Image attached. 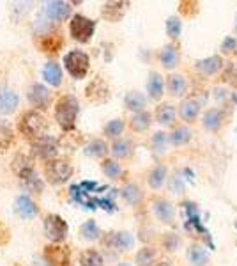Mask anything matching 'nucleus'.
<instances>
[{
	"label": "nucleus",
	"instance_id": "nucleus-4",
	"mask_svg": "<svg viewBox=\"0 0 237 266\" xmlns=\"http://www.w3.org/2000/svg\"><path fill=\"white\" fill-rule=\"evenodd\" d=\"M44 174H46L48 181L53 185H62L73 174V167L66 160H50L44 167Z\"/></svg>",
	"mask_w": 237,
	"mask_h": 266
},
{
	"label": "nucleus",
	"instance_id": "nucleus-38",
	"mask_svg": "<svg viewBox=\"0 0 237 266\" xmlns=\"http://www.w3.org/2000/svg\"><path fill=\"white\" fill-rule=\"evenodd\" d=\"M112 151L117 158H126V156L131 155V146H129L128 141H117V142H113Z\"/></svg>",
	"mask_w": 237,
	"mask_h": 266
},
{
	"label": "nucleus",
	"instance_id": "nucleus-27",
	"mask_svg": "<svg viewBox=\"0 0 237 266\" xmlns=\"http://www.w3.org/2000/svg\"><path fill=\"white\" fill-rule=\"evenodd\" d=\"M190 261L193 266H205L209 261V254L202 247H191L190 248Z\"/></svg>",
	"mask_w": 237,
	"mask_h": 266
},
{
	"label": "nucleus",
	"instance_id": "nucleus-32",
	"mask_svg": "<svg viewBox=\"0 0 237 266\" xmlns=\"http://www.w3.org/2000/svg\"><path fill=\"white\" fill-rule=\"evenodd\" d=\"M190 139H191V131L188 128L175 129V131L170 135V142L174 146H184L186 142H190Z\"/></svg>",
	"mask_w": 237,
	"mask_h": 266
},
{
	"label": "nucleus",
	"instance_id": "nucleus-25",
	"mask_svg": "<svg viewBox=\"0 0 237 266\" xmlns=\"http://www.w3.org/2000/svg\"><path fill=\"white\" fill-rule=\"evenodd\" d=\"M15 141V133L8 122L0 121V151H6Z\"/></svg>",
	"mask_w": 237,
	"mask_h": 266
},
{
	"label": "nucleus",
	"instance_id": "nucleus-24",
	"mask_svg": "<svg viewBox=\"0 0 237 266\" xmlns=\"http://www.w3.org/2000/svg\"><path fill=\"white\" fill-rule=\"evenodd\" d=\"M156 117H157V122L163 126H170L172 122L175 121V108L172 105H161L157 107L156 110Z\"/></svg>",
	"mask_w": 237,
	"mask_h": 266
},
{
	"label": "nucleus",
	"instance_id": "nucleus-28",
	"mask_svg": "<svg viewBox=\"0 0 237 266\" xmlns=\"http://www.w3.org/2000/svg\"><path fill=\"white\" fill-rule=\"evenodd\" d=\"M223 114L219 110H209L204 114V126L207 129H218L221 126Z\"/></svg>",
	"mask_w": 237,
	"mask_h": 266
},
{
	"label": "nucleus",
	"instance_id": "nucleus-9",
	"mask_svg": "<svg viewBox=\"0 0 237 266\" xmlns=\"http://www.w3.org/2000/svg\"><path fill=\"white\" fill-rule=\"evenodd\" d=\"M44 259L50 266H71L69 248L62 245H48L44 248Z\"/></svg>",
	"mask_w": 237,
	"mask_h": 266
},
{
	"label": "nucleus",
	"instance_id": "nucleus-2",
	"mask_svg": "<svg viewBox=\"0 0 237 266\" xmlns=\"http://www.w3.org/2000/svg\"><path fill=\"white\" fill-rule=\"evenodd\" d=\"M78 115V101L73 96H64L57 101L55 107V119L60 124V128L69 131L74 128V121Z\"/></svg>",
	"mask_w": 237,
	"mask_h": 266
},
{
	"label": "nucleus",
	"instance_id": "nucleus-23",
	"mask_svg": "<svg viewBox=\"0 0 237 266\" xmlns=\"http://www.w3.org/2000/svg\"><path fill=\"white\" fill-rule=\"evenodd\" d=\"M186 78L183 77V75H172L170 78H168V89H170V93L174 94V96H183L184 93H186Z\"/></svg>",
	"mask_w": 237,
	"mask_h": 266
},
{
	"label": "nucleus",
	"instance_id": "nucleus-35",
	"mask_svg": "<svg viewBox=\"0 0 237 266\" xmlns=\"http://www.w3.org/2000/svg\"><path fill=\"white\" fill-rule=\"evenodd\" d=\"M149 124H150V115L147 112H140V114H136L131 119V128L136 129V131H143V129L149 128Z\"/></svg>",
	"mask_w": 237,
	"mask_h": 266
},
{
	"label": "nucleus",
	"instance_id": "nucleus-37",
	"mask_svg": "<svg viewBox=\"0 0 237 266\" xmlns=\"http://www.w3.org/2000/svg\"><path fill=\"white\" fill-rule=\"evenodd\" d=\"M154 257H156V252L152 248H142V250L136 254V264L138 266H150L154 262Z\"/></svg>",
	"mask_w": 237,
	"mask_h": 266
},
{
	"label": "nucleus",
	"instance_id": "nucleus-6",
	"mask_svg": "<svg viewBox=\"0 0 237 266\" xmlns=\"http://www.w3.org/2000/svg\"><path fill=\"white\" fill-rule=\"evenodd\" d=\"M64 64H66V70L71 73V77L84 78L89 71V55L80 50H73L64 57Z\"/></svg>",
	"mask_w": 237,
	"mask_h": 266
},
{
	"label": "nucleus",
	"instance_id": "nucleus-40",
	"mask_svg": "<svg viewBox=\"0 0 237 266\" xmlns=\"http://www.w3.org/2000/svg\"><path fill=\"white\" fill-rule=\"evenodd\" d=\"M154 149H156V153L157 155H163L165 151H167V135L165 133H156L154 135Z\"/></svg>",
	"mask_w": 237,
	"mask_h": 266
},
{
	"label": "nucleus",
	"instance_id": "nucleus-15",
	"mask_svg": "<svg viewBox=\"0 0 237 266\" xmlns=\"http://www.w3.org/2000/svg\"><path fill=\"white\" fill-rule=\"evenodd\" d=\"M15 210H16V213H18L22 218H25V220H30V218H34L37 215V206L34 204V201L27 195L18 197Z\"/></svg>",
	"mask_w": 237,
	"mask_h": 266
},
{
	"label": "nucleus",
	"instance_id": "nucleus-1",
	"mask_svg": "<svg viewBox=\"0 0 237 266\" xmlns=\"http://www.w3.org/2000/svg\"><path fill=\"white\" fill-rule=\"evenodd\" d=\"M71 197L78 204L89 208V210H96V208H103L106 211L115 210V204H113L115 190L98 185L94 181H85L80 183V185L71 186Z\"/></svg>",
	"mask_w": 237,
	"mask_h": 266
},
{
	"label": "nucleus",
	"instance_id": "nucleus-13",
	"mask_svg": "<svg viewBox=\"0 0 237 266\" xmlns=\"http://www.w3.org/2000/svg\"><path fill=\"white\" fill-rule=\"evenodd\" d=\"M18 94L11 89H2L0 91V114H13L18 107Z\"/></svg>",
	"mask_w": 237,
	"mask_h": 266
},
{
	"label": "nucleus",
	"instance_id": "nucleus-30",
	"mask_svg": "<svg viewBox=\"0 0 237 266\" xmlns=\"http://www.w3.org/2000/svg\"><path fill=\"white\" fill-rule=\"evenodd\" d=\"M80 266H105V264H103V257L99 255V252L87 250L80 255Z\"/></svg>",
	"mask_w": 237,
	"mask_h": 266
},
{
	"label": "nucleus",
	"instance_id": "nucleus-12",
	"mask_svg": "<svg viewBox=\"0 0 237 266\" xmlns=\"http://www.w3.org/2000/svg\"><path fill=\"white\" fill-rule=\"evenodd\" d=\"M29 101L37 108H46L50 105V93H48V89L43 87L41 84H36L30 87L29 91Z\"/></svg>",
	"mask_w": 237,
	"mask_h": 266
},
{
	"label": "nucleus",
	"instance_id": "nucleus-8",
	"mask_svg": "<svg viewBox=\"0 0 237 266\" xmlns=\"http://www.w3.org/2000/svg\"><path fill=\"white\" fill-rule=\"evenodd\" d=\"M20 162H22V165H20L18 162H13L15 165H13V169H16V172H18V176L22 177V181L25 183L29 188H34L36 192H39L41 190V181L39 177H37L36 170H34V167L30 165V162L25 158V156H20Z\"/></svg>",
	"mask_w": 237,
	"mask_h": 266
},
{
	"label": "nucleus",
	"instance_id": "nucleus-31",
	"mask_svg": "<svg viewBox=\"0 0 237 266\" xmlns=\"http://www.w3.org/2000/svg\"><path fill=\"white\" fill-rule=\"evenodd\" d=\"M80 233H82V236L85 238V240H98L99 238V227H98V224H96L94 220H89V222H85L84 226H82V229H80Z\"/></svg>",
	"mask_w": 237,
	"mask_h": 266
},
{
	"label": "nucleus",
	"instance_id": "nucleus-3",
	"mask_svg": "<svg viewBox=\"0 0 237 266\" xmlns=\"http://www.w3.org/2000/svg\"><path fill=\"white\" fill-rule=\"evenodd\" d=\"M46 119L43 114H39L37 110H29L22 115L20 119V131L25 135L27 139L37 141L39 137H43L46 131Z\"/></svg>",
	"mask_w": 237,
	"mask_h": 266
},
{
	"label": "nucleus",
	"instance_id": "nucleus-19",
	"mask_svg": "<svg viewBox=\"0 0 237 266\" xmlns=\"http://www.w3.org/2000/svg\"><path fill=\"white\" fill-rule=\"evenodd\" d=\"M43 77H44V80L50 85H53V87H58V85L62 84V70H60V66L55 62H48L46 66H44Z\"/></svg>",
	"mask_w": 237,
	"mask_h": 266
},
{
	"label": "nucleus",
	"instance_id": "nucleus-42",
	"mask_svg": "<svg viewBox=\"0 0 237 266\" xmlns=\"http://www.w3.org/2000/svg\"><path fill=\"white\" fill-rule=\"evenodd\" d=\"M119 266H129V264H126V262H122V264H119Z\"/></svg>",
	"mask_w": 237,
	"mask_h": 266
},
{
	"label": "nucleus",
	"instance_id": "nucleus-36",
	"mask_svg": "<svg viewBox=\"0 0 237 266\" xmlns=\"http://www.w3.org/2000/svg\"><path fill=\"white\" fill-rule=\"evenodd\" d=\"M181 30H183V23H181L179 18L175 16H170L167 20V34L172 37V39H177L181 36Z\"/></svg>",
	"mask_w": 237,
	"mask_h": 266
},
{
	"label": "nucleus",
	"instance_id": "nucleus-22",
	"mask_svg": "<svg viewBox=\"0 0 237 266\" xmlns=\"http://www.w3.org/2000/svg\"><path fill=\"white\" fill-rule=\"evenodd\" d=\"M200 112V103L197 100H186L181 105V115L184 121H195Z\"/></svg>",
	"mask_w": 237,
	"mask_h": 266
},
{
	"label": "nucleus",
	"instance_id": "nucleus-21",
	"mask_svg": "<svg viewBox=\"0 0 237 266\" xmlns=\"http://www.w3.org/2000/svg\"><path fill=\"white\" fill-rule=\"evenodd\" d=\"M124 103L126 107L129 108V110L133 112H143V108H145V98H143V94L136 93V91H131V93L126 94L124 98Z\"/></svg>",
	"mask_w": 237,
	"mask_h": 266
},
{
	"label": "nucleus",
	"instance_id": "nucleus-7",
	"mask_svg": "<svg viewBox=\"0 0 237 266\" xmlns=\"http://www.w3.org/2000/svg\"><path fill=\"white\" fill-rule=\"evenodd\" d=\"M44 231H46V236L51 241L58 243V241H64L67 236V224L62 220V217L58 215H48L46 220H44Z\"/></svg>",
	"mask_w": 237,
	"mask_h": 266
},
{
	"label": "nucleus",
	"instance_id": "nucleus-10",
	"mask_svg": "<svg viewBox=\"0 0 237 266\" xmlns=\"http://www.w3.org/2000/svg\"><path fill=\"white\" fill-rule=\"evenodd\" d=\"M32 148H34V153H36L39 158H44V160H51L57 155V142H55V139L50 137V135H43V137H39L37 141H34Z\"/></svg>",
	"mask_w": 237,
	"mask_h": 266
},
{
	"label": "nucleus",
	"instance_id": "nucleus-41",
	"mask_svg": "<svg viewBox=\"0 0 237 266\" xmlns=\"http://www.w3.org/2000/svg\"><path fill=\"white\" fill-rule=\"evenodd\" d=\"M235 46H237V41L233 39V37H230V36H228L225 41H223L221 50H223V52H225V53H230V52H232V50H235Z\"/></svg>",
	"mask_w": 237,
	"mask_h": 266
},
{
	"label": "nucleus",
	"instance_id": "nucleus-26",
	"mask_svg": "<svg viewBox=\"0 0 237 266\" xmlns=\"http://www.w3.org/2000/svg\"><path fill=\"white\" fill-rule=\"evenodd\" d=\"M165 179H167V167L165 165L156 167V169L149 174V185L152 186V188H161Z\"/></svg>",
	"mask_w": 237,
	"mask_h": 266
},
{
	"label": "nucleus",
	"instance_id": "nucleus-16",
	"mask_svg": "<svg viewBox=\"0 0 237 266\" xmlns=\"http://www.w3.org/2000/svg\"><path fill=\"white\" fill-rule=\"evenodd\" d=\"M154 211H156V217L160 218L161 222H165V224H172L174 222V206H172L168 201L165 199H160L154 203Z\"/></svg>",
	"mask_w": 237,
	"mask_h": 266
},
{
	"label": "nucleus",
	"instance_id": "nucleus-18",
	"mask_svg": "<svg viewBox=\"0 0 237 266\" xmlns=\"http://www.w3.org/2000/svg\"><path fill=\"white\" fill-rule=\"evenodd\" d=\"M221 66H223V60H221V57H218V55L207 57V59H202V60H198L197 62L198 71L204 73V75L218 73V71L221 70Z\"/></svg>",
	"mask_w": 237,
	"mask_h": 266
},
{
	"label": "nucleus",
	"instance_id": "nucleus-17",
	"mask_svg": "<svg viewBox=\"0 0 237 266\" xmlns=\"http://www.w3.org/2000/svg\"><path fill=\"white\" fill-rule=\"evenodd\" d=\"M163 77L156 71L149 75V80H147V91H149V96L154 98V100H160L163 96Z\"/></svg>",
	"mask_w": 237,
	"mask_h": 266
},
{
	"label": "nucleus",
	"instance_id": "nucleus-39",
	"mask_svg": "<svg viewBox=\"0 0 237 266\" xmlns=\"http://www.w3.org/2000/svg\"><path fill=\"white\" fill-rule=\"evenodd\" d=\"M122 129H124V122L121 121V119H113V121H110L108 124L105 126V135H108V137H119L122 133Z\"/></svg>",
	"mask_w": 237,
	"mask_h": 266
},
{
	"label": "nucleus",
	"instance_id": "nucleus-44",
	"mask_svg": "<svg viewBox=\"0 0 237 266\" xmlns=\"http://www.w3.org/2000/svg\"><path fill=\"white\" fill-rule=\"evenodd\" d=\"M160 266H170V264H160Z\"/></svg>",
	"mask_w": 237,
	"mask_h": 266
},
{
	"label": "nucleus",
	"instance_id": "nucleus-11",
	"mask_svg": "<svg viewBox=\"0 0 237 266\" xmlns=\"http://www.w3.org/2000/svg\"><path fill=\"white\" fill-rule=\"evenodd\" d=\"M46 15L55 22H64L71 16V6L62 0H51L46 4Z\"/></svg>",
	"mask_w": 237,
	"mask_h": 266
},
{
	"label": "nucleus",
	"instance_id": "nucleus-14",
	"mask_svg": "<svg viewBox=\"0 0 237 266\" xmlns=\"http://www.w3.org/2000/svg\"><path fill=\"white\" fill-rule=\"evenodd\" d=\"M133 243H135V240L129 233H112L106 238V245L117 248V250H128L133 247Z\"/></svg>",
	"mask_w": 237,
	"mask_h": 266
},
{
	"label": "nucleus",
	"instance_id": "nucleus-34",
	"mask_svg": "<svg viewBox=\"0 0 237 266\" xmlns=\"http://www.w3.org/2000/svg\"><path fill=\"white\" fill-rule=\"evenodd\" d=\"M106 151H108V148H106V144L103 141H94V142H91L87 148H85V155H87V156H96V158H99V156H105Z\"/></svg>",
	"mask_w": 237,
	"mask_h": 266
},
{
	"label": "nucleus",
	"instance_id": "nucleus-20",
	"mask_svg": "<svg viewBox=\"0 0 237 266\" xmlns=\"http://www.w3.org/2000/svg\"><path fill=\"white\" fill-rule=\"evenodd\" d=\"M160 59H161V62H163V66L167 68V70H172V68H175L177 64H179V52H177L175 46L167 44V46L161 50Z\"/></svg>",
	"mask_w": 237,
	"mask_h": 266
},
{
	"label": "nucleus",
	"instance_id": "nucleus-33",
	"mask_svg": "<svg viewBox=\"0 0 237 266\" xmlns=\"http://www.w3.org/2000/svg\"><path fill=\"white\" fill-rule=\"evenodd\" d=\"M103 172L108 177H112V179H119V177L122 176L121 165L117 162H113V160H105V162H103Z\"/></svg>",
	"mask_w": 237,
	"mask_h": 266
},
{
	"label": "nucleus",
	"instance_id": "nucleus-5",
	"mask_svg": "<svg viewBox=\"0 0 237 266\" xmlns=\"http://www.w3.org/2000/svg\"><path fill=\"white\" fill-rule=\"evenodd\" d=\"M94 29H96V23L92 22V20L85 18L84 15H74L73 20H71V25H69L71 36H73V39H76L78 43H87V41H91L92 34H94Z\"/></svg>",
	"mask_w": 237,
	"mask_h": 266
},
{
	"label": "nucleus",
	"instance_id": "nucleus-29",
	"mask_svg": "<svg viewBox=\"0 0 237 266\" xmlns=\"http://www.w3.org/2000/svg\"><path fill=\"white\" fill-rule=\"evenodd\" d=\"M122 197H124L129 204L135 206V204H138L140 201H142V192H140V188L136 185L129 183V185H126L124 190H122Z\"/></svg>",
	"mask_w": 237,
	"mask_h": 266
},
{
	"label": "nucleus",
	"instance_id": "nucleus-43",
	"mask_svg": "<svg viewBox=\"0 0 237 266\" xmlns=\"http://www.w3.org/2000/svg\"><path fill=\"white\" fill-rule=\"evenodd\" d=\"M233 100H235V101H237V94H235V96H233Z\"/></svg>",
	"mask_w": 237,
	"mask_h": 266
}]
</instances>
